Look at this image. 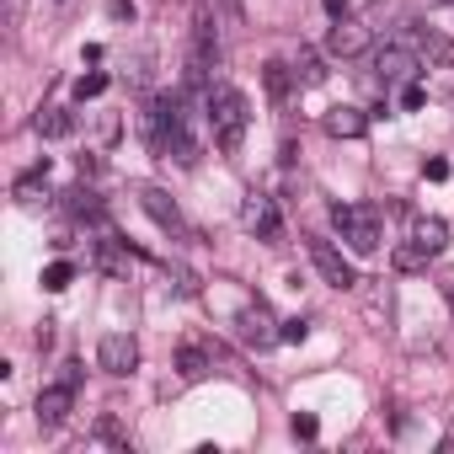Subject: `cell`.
I'll list each match as a JSON object with an SVG mask.
<instances>
[{"label": "cell", "mask_w": 454, "mask_h": 454, "mask_svg": "<svg viewBox=\"0 0 454 454\" xmlns=\"http://www.w3.org/2000/svg\"><path fill=\"white\" fill-rule=\"evenodd\" d=\"M139 129H145V145H150L155 155H166V160H176V166H198V160H203V145H198V134H192V113L182 107V97H155V102H145Z\"/></svg>", "instance_id": "1"}, {"label": "cell", "mask_w": 454, "mask_h": 454, "mask_svg": "<svg viewBox=\"0 0 454 454\" xmlns=\"http://www.w3.org/2000/svg\"><path fill=\"white\" fill-rule=\"evenodd\" d=\"M203 118H208V134H214V145L224 150V155H236L241 145H247V129H252V102H247V91H236L231 81H214L208 86V97H203Z\"/></svg>", "instance_id": "2"}, {"label": "cell", "mask_w": 454, "mask_h": 454, "mask_svg": "<svg viewBox=\"0 0 454 454\" xmlns=\"http://www.w3.org/2000/svg\"><path fill=\"white\" fill-rule=\"evenodd\" d=\"M332 224L342 231V241H348L358 257L380 252V241H385V219H380L374 203H337V208H332Z\"/></svg>", "instance_id": "3"}, {"label": "cell", "mask_w": 454, "mask_h": 454, "mask_svg": "<svg viewBox=\"0 0 454 454\" xmlns=\"http://www.w3.org/2000/svg\"><path fill=\"white\" fill-rule=\"evenodd\" d=\"M241 224L257 236V241H278L284 236V214H278V203L268 198V192H247V203H241Z\"/></svg>", "instance_id": "4"}, {"label": "cell", "mask_w": 454, "mask_h": 454, "mask_svg": "<svg viewBox=\"0 0 454 454\" xmlns=\"http://www.w3.org/2000/svg\"><path fill=\"white\" fill-rule=\"evenodd\" d=\"M374 70H380V86H411L417 70H422V54L417 49H401V43H385L374 54Z\"/></svg>", "instance_id": "5"}, {"label": "cell", "mask_w": 454, "mask_h": 454, "mask_svg": "<svg viewBox=\"0 0 454 454\" xmlns=\"http://www.w3.org/2000/svg\"><path fill=\"white\" fill-rule=\"evenodd\" d=\"M236 337L247 342V348H257V353H268L273 342H284V326L268 316V305H247L241 316H236Z\"/></svg>", "instance_id": "6"}, {"label": "cell", "mask_w": 454, "mask_h": 454, "mask_svg": "<svg viewBox=\"0 0 454 454\" xmlns=\"http://www.w3.org/2000/svg\"><path fill=\"white\" fill-rule=\"evenodd\" d=\"M139 208L160 224L166 236H176V241H187L192 231H187V219H182V208H176V198L166 192V187H139Z\"/></svg>", "instance_id": "7"}, {"label": "cell", "mask_w": 454, "mask_h": 454, "mask_svg": "<svg viewBox=\"0 0 454 454\" xmlns=\"http://www.w3.org/2000/svg\"><path fill=\"white\" fill-rule=\"evenodd\" d=\"M97 364H102L107 374H118V380H123V374H134V369H139V342H134L129 332H107V337L97 342Z\"/></svg>", "instance_id": "8"}, {"label": "cell", "mask_w": 454, "mask_h": 454, "mask_svg": "<svg viewBox=\"0 0 454 454\" xmlns=\"http://www.w3.org/2000/svg\"><path fill=\"white\" fill-rule=\"evenodd\" d=\"M310 262H316V273L332 284V289H353L358 284V273H353V262L332 247V241H310Z\"/></svg>", "instance_id": "9"}, {"label": "cell", "mask_w": 454, "mask_h": 454, "mask_svg": "<svg viewBox=\"0 0 454 454\" xmlns=\"http://www.w3.org/2000/svg\"><path fill=\"white\" fill-rule=\"evenodd\" d=\"M364 49H369V27H364V22H353V17L332 22V33H326V54H337V59H358Z\"/></svg>", "instance_id": "10"}, {"label": "cell", "mask_w": 454, "mask_h": 454, "mask_svg": "<svg viewBox=\"0 0 454 454\" xmlns=\"http://www.w3.org/2000/svg\"><path fill=\"white\" fill-rule=\"evenodd\" d=\"M214 65H219V33H214L208 17H198V27H192V75L203 81Z\"/></svg>", "instance_id": "11"}, {"label": "cell", "mask_w": 454, "mask_h": 454, "mask_svg": "<svg viewBox=\"0 0 454 454\" xmlns=\"http://www.w3.org/2000/svg\"><path fill=\"white\" fill-rule=\"evenodd\" d=\"M70 406H75V385H49L43 395H38V427H59L65 417H70Z\"/></svg>", "instance_id": "12"}, {"label": "cell", "mask_w": 454, "mask_h": 454, "mask_svg": "<svg viewBox=\"0 0 454 454\" xmlns=\"http://www.w3.org/2000/svg\"><path fill=\"white\" fill-rule=\"evenodd\" d=\"M411 241H417L427 257H438V252L449 247V224H443L438 214H417V219H411Z\"/></svg>", "instance_id": "13"}, {"label": "cell", "mask_w": 454, "mask_h": 454, "mask_svg": "<svg viewBox=\"0 0 454 454\" xmlns=\"http://www.w3.org/2000/svg\"><path fill=\"white\" fill-rule=\"evenodd\" d=\"M321 123H326V134H332V139H364L369 113H364V107H332Z\"/></svg>", "instance_id": "14"}, {"label": "cell", "mask_w": 454, "mask_h": 454, "mask_svg": "<svg viewBox=\"0 0 454 454\" xmlns=\"http://www.w3.org/2000/svg\"><path fill=\"white\" fill-rule=\"evenodd\" d=\"M417 54L427 65H438V70H454V38H443L433 27H417Z\"/></svg>", "instance_id": "15"}, {"label": "cell", "mask_w": 454, "mask_h": 454, "mask_svg": "<svg viewBox=\"0 0 454 454\" xmlns=\"http://www.w3.org/2000/svg\"><path fill=\"white\" fill-rule=\"evenodd\" d=\"M33 129H38L43 139H70V134H75V113H70V107H43V113L33 118Z\"/></svg>", "instance_id": "16"}, {"label": "cell", "mask_w": 454, "mask_h": 454, "mask_svg": "<svg viewBox=\"0 0 454 454\" xmlns=\"http://www.w3.org/2000/svg\"><path fill=\"white\" fill-rule=\"evenodd\" d=\"M294 81H300V86H321V81H326L321 54H316V49H305V43L294 49Z\"/></svg>", "instance_id": "17"}, {"label": "cell", "mask_w": 454, "mask_h": 454, "mask_svg": "<svg viewBox=\"0 0 454 454\" xmlns=\"http://www.w3.org/2000/svg\"><path fill=\"white\" fill-rule=\"evenodd\" d=\"M43 171H49V160H43L33 176H22V182H17V203H22V208H38V203L49 198V182H43Z\"/></svg>", "instance_id": "18"}, {"label": "cell", "mask_w": 454, "mask_h": 454, "mask_svg": "<svg viewBox=\"0 0 454 454\" xmlns=\"http://www.w3.org/2000/svg\"><path fill=\"white\" fill-rule=\"evenodd\" d=\"M176 374H182V380H203V374H208V353H203V348H182V353H176Z\"/></svg>", "instance_id": "19"}, {"label": "cell", "mask_w": 454, "mask_h": 454, "mask_svg": "<svg viewBox=\"0 0 454 454\" xmlns=\"http://www.w3.org/2000/svg\"><path fill=\"white\" fill-rule=\"evenodd\" d=\"M390 262H395V273H422V268H427V252H422L417 241H406V247H395Z\"/></svg>", "instance_id": "20"}, {"label": "cell", "mask_w": 454, "mask_h": 454, "mask_svg": "<svg viewBox=\"0 0 454 454\" xmlns=\"http://www.w3.org/2000/svg\"><path fill=\"white\" fill-rule=\"evenodd\" d=\"M70 278H75V268H70V262H49V268H43V289H49V294L70 289Z\"/></svg>", "instance_id": "21"}, {"label": "cell", "mask_w": 454, "mask_h": 454, "mask_svg": "<svg viewBox=\"0 0 454 454\" xmlns=\"http://www.w3.org/2000/svg\"><path fill=\"white\" fill-rule=\"evenodd\" d=\"M262 75H268V91H273V102H284V97H289V75H294V70H289V65H268Z\"/></svg>", "instance_id": "22"}, {"label": "cell", "mask_w": 454, "mask_h": 454, "mask_svg": "<svg viewBox=\"0 0 454 454\" xmlns=\"http://www.w3.org/2000/svg\"><path fill=\"white\" fill-rule=\"evenodd\" d=\"M102 91H107V75H102V70H91V75L75 81V102H91V97H102Z\"/></svg>", "instance_id": "23"}, {"label": "cell", "mask_w": 454, "mask_h": 454, "mask_svg": "<svg viewBox=\"0 0 454 454\" xmlns=\"http://www.w3.org/2000/svg\"><path fill=\"white\" fill-rule=\"evenodd\" d=\"M171 284H176V294H187V300L198 294V278H192L187 268H176V262H171Z\"/></svg>", "instance_id": "24"}, {"label": "cell", "mask_w": 454, "mask_h": 454, "mask_svg": "<svg viewBox=\"0 0 454 454\" xmlns=\"http://www.w3.org/2000/svg\"><path fill=\"white\" fill-rule=\"evenodd\" d=\"M305 337H310V321H300V316L284 321V342H305Z\"/></svg>", "instance_id": "25"}, {"label": "cell", "mask_w": 454, "mask_h": 454, "mask_svg": "<svg viewBox=\"0 0 454 454\" xmlns=\"http://www.w3.org/2000/svg\"><path fill=\"white\" fill-rule=\"evenodd\" d=\"M422 102H427V97H422V86H417V81H411V86H401V107H411V113H417Z\"/></svg>", "instance_id": "26"}, {"label": "cell", "mask_w": 454, "mask_h": 454, "mask_svg": "<svg viewBox=\"0 0 454 454\" xmlns=\"http://www.w3.org/2000/svg\"><path fill=\"white\" fill-rule=\"evenodd\" d=\"M422 176H427V182H443V176H449V160H438V155L422 160Z\"/></svg>", "instance_id": "27"}, {"label": "cell", "mask_w": 454, "mask_h": 454, "mask_svg": "<svg viewBox=\"0 0 454 454\" xmlns=\"http://www.w3.org/2000/svg\"><path fill=\"white\" fill-rule=\"evenodd\" d=\"M97 438H102V443H123V433H118V422H113V417H102V422H97Z\"/></svg>", "instance_id": "28"}, {"label": "cell", "mask_w": 454, "mask_h": 454, "mask_svg": "<svg viewBox=\"0 0 454 454\" xmlns=\"http://www.w3.org/2000/svg\"><path fill=\"white\" fill-rule=\"evenodd\" d=\"M294 438H316V417H310V411L294 417Z\"/></svg>", "instance_id": "29"}, {"label": "cell", "mask_w": 454, "mask_h": 454, "mask_svg": "<svg viewBox=\"0 0 454 454\" xmlns=\"http://www.w3.org/2000/svg\"><path fill=\"white\" fill-rule=\"evenodd\" d=\"M326 12H332V22H342L348 17V0H326Z\"/></svg>", "instance_id": "30"}, {"label": "cell", "mask_w": 454, "mask_h": 454, "mask_svg": "<svg viewBox=\"0 0 454 454\" xmlns=\"http://www.w3.org/2000/svg\"><path fill=\"white\" fill-rule=\"evenodd\" d=\"M438 284H443V294H449V300H454V273H443V278H438Z\"/></svg>", "instance_id": "31"}]
</instances>
